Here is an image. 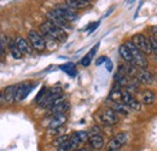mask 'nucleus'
Returning a JSON list of instances; mask_svg holds the SVG:
<instances>
[{"instance_id": "nucleus-1", "label": "nucleus", "mask_w": 157, "mask_h": 151, "mask_svg": "<svg viewBox=\"0 0 157 151\" xmlns=\"http://www.w3.org/2000/svg\"><path fill=\"white\" fill-rule=\"evenodd\" d=\"M40 29L42 32H45L47 35H50L52 39H55L56 41H58V42H65L67 39H68L67 32L63 28H60L58 25H56L55 23H52L50 19H46L40 25Z\"/></svg>"}, {"instance_id": "nucleus-2", "label": "nucleus", "mask_w": 157, "mask_h": 151, "mask_svg": "<svg viewBox=\"0 0 157 151\" xmlns=\"http://www.w3.org/2000/svg\"><path fill=\"white\" fill-rule=\"evenodd\" d=\"M127 45V47L129 48L131 53H132V57H133V64H136L139 69H146L149 67V62L147 59L145 58L146 55H144L137 46L132 42V40H128L124 42Z\"/></svg>"}, {"instance_id": "nucleus-3", "label": "nucleus", "mask_w": 157, "mask_h": 151, "mask_svg": "<svg viewBox=\"0 0 157 151\" xmlns=\"http://www.w3.org/2000/svg\"><path fill=\"white\" fill-rule=\"evenodd\" d=\"M62 95H63L62 87H59V86L52 87V88L47 90V92L45 93V95L42 97V99L40 100L38 104H39L40 108H47V109H48V108L51 106V104H52L56 99H58Z\"/></svg>"}, {"instance_id": "nucleus-4", "label": "nucleus", "mask_w": 157, "mask_h": 151, "mask_svg": "<svg viewBox=\"0 0 157 151\" xmlns=\"http://www.w3.org/2000/svg\"><path fill=\"white\" fill-rule=\"evenodd\" d=\"M53 11L60 16L63 19H65L67 22H69V23H73V22H76L78 18V15L71 9V7H69L67 4H59L57 5L55 9H53Z\"/></svg>"}, {"instance_id": "nucleus-5", "label": "nucleus", "mask_w": 157, "mask_h": 151, "mask_svg": "<svg viewBox=\"0 0 157 151\" xmlns=\"http://www.w3.org/2000/svg\"><path fill=\"white\" fill-rule=\"evenodd\" d=\"M88 138H90V133L86 132V131H78V132L71 134L69 140H68L69 141V150L76 151L81 148L82 144L88 141Z\"/></svg>"}, {"instance_id": "nucleus-6", "label": "nucleus", "mask_w": 157, "mask_h": 151, "mask_svg": "<svg viewBox=\"0 0 157 151\" xmlns=\"http://www.w3.org/2000/svg\"><path fill=\"white\" fill-rule=\"evenodd\" d=\"M118 114L113 109V108H108L104 111L99 114L96 117L98 120V122H100L104 126H114L118 122Z\"/></svg>"}, {"instance_id": "nucleus-7", "label": "nucleus", "mask_w": 157, "mask_h": 151, "mask_svg": "<svg viewBox=\"0 0 157 151\" xmlns=\"http://www.w3.org/2000/svg\"><path fill=\"white\" fill-rule=\"evenodd\" d=\"M132 42L137 46L138 48H139L144 55L149 56V55L152 53V50H151V45H150L149 38H146L144 34H136V35H133Z\"/></svg>"}, {"instance_id": "nucleus-8", "label": "nucleus", "mask_w": 157, "mask_h": 151, "mask_svg": "<svg viewBox=\"0 0 157 151\" xmlns=\"http://www.w3.org/2000/svg\"><path fill=\"white\" fill-rule=\"evenodd\" d=\"M28 40H29L32 47L35 48L36 51H44L46 48V40L36 30L32 29L28 32Z\"/></svg>"}, {"instance_id": "nucleus-9", "label": "nucleus", "mask_w": 157, "mask_h": 151, "mask_svg": "<svg viewBox=\"0 0 157 151\" xmlns=\"http://www.w3.org/2000/svg\"><path fill=\"white\" fill-rule=\"evenodd\" d=\"M121 102L123 104H126L131 110H134V111H140L141 110V103L137 100L133 95L127 91V90H123L122 91V98H121Z\"/></svg>"}, {"instance_id": "nucleus-10", "label": "nucleus", "mask_w": 157, "mask_h": 151, "mask_svg": "<svg viewBox=\"0 0 157 151\" xmlns=\"http://www.w3.org/2000/svg\"><path fill=\"white\" fill-rule=\"evenodd\" d=\"M127 143V134L126 133H118L116 134L113 139L109 140L108 145H106V150L108 151H117L122 145H124Z\"/></svg>"}, {"instance_id": "nucleus-11", "label": "nucleus", "mask_w": 157, "mask_h": 151, "mask_svg": "<svg viewBox=\"0 0 157 151\" xmlns=\"http://www.w3.org/2000/svg\"><path fill=\"white\" fill-rule=\"evenodd\" d=\"M33 88H34V83H32V82H23V83L18 85L16 102H21V100L25 99Z\"/></svg>"}, {"instance_id": "nucleus-12", "label": "nucleus", "mask_w": 157, "mask_h": 151, "mask_svg": "<svg viewBox=\"0 0 157 151\" xmlns=\"http://www.w3.org/2000/svg\"><path fill=\"white\" fill-rule=\"evenodd\" d=\"M67 121H68V116H67L65 114H56V115H52V118H51V121L48 122V128H50V130L60 128L62 126L65 125Z\"/></svg>"}, {"instance_id": "nucleus-13", "label": "nucleus", "mask_w": 157, "mask_h": 151, "mask_svg": "<svg viewBox=\"0 0 157 151\" xmlns=\"http://www.w3.org/2000/svg\"><path fill=\"white\" fill-rule=\"evenodd\" d=\"M47 19H50L52 23H55L56 25H58L63 29H69L70 28V23L67 22L65 19H63L60 16H58L53 10H50L47 12Z\"/></svg>"}, {"instance_id": "nucleus-14", "label": "nucleus", "mask_w": 157, "mask_h": 151, "mask_svg": "<svg viewBox=\"0 0 157 151\" xmlns=\"http://www.w3.org/2000/svg\"><path fill=\"white\" fill-rule=\"evenodd\" d=\"M136 77H137V80L140 83H144V85H151L154 82V80H155L154 74L150 73L146 69H138V73Z\"/></svg>"}, {"instance_id": "nucleus-15", "label": "nucleus", "mask_w": 157, "mask_h": 151, "mask_svg": "<svg viewBox=\"0 0 157 151\" xmlns=\"http://www.w3.org/2000/svg\"><path fill=\"white\" fill-rule=\"evenodd\" d=\"M88 144L91 146V149L93 150H100L104 148V138L103 135L98 133V134H92L88 138Z\"/></svg>"}, {"instance_id": "nucleus-16", "label": "nucleus", "mask_w": 157, "mask_h": 151, "mask_svg": "<svg viewBox=\"0 0 157 151\" xmlns=\"http://www.w3.org/2000/svg\"><path fill=\"white\" fill-rule=\"evenodd\" d=\"M17 88H18V85H11V86L5 87V90L2 91V93H4V97H5L6 103L11 104V103L16 102V97H17Z\"/></svg>"}, {"instance_id": "nucleus-17", "label": "nucleus", "mask_w": 157, "mask_h": 151, "mask_svg": "<svg viewBox=\"0 0 157 151\" xmlns=\"http://www.w3.org/2000/svg\"><path fill=\"white\" fill-rule=\"evenodd\" d=\"M156 98H157L156 93L154 91H151V90H144V91H141L140 92V97H139L140 103H143L145 105L154 104L155 100H156Z\"/></svg>"}, {"instance_id": "nucleus-18", "label": "nucleus", "mask_w": 157, "mask_h": 151, "mask_svg": "<svg viewBox=\"0 0 157 151\" xmlns=\"http://www.w3.org/2000/svg\"><path fill=\"white\" fill-rule=\"evenodd\" d=\"M15 42H16L17 47L20 48V51L23 55H30V53L33 52L32 45H30L25 39L21 38V37H17V38L15 39Z\"/></svg>"}, {"instance_id": "nucleus-19", "label": "nucleus", "mask_w": 157, "mask_h": 151, "mask_svg": "<svg viewBox=\"0 0 157 151\" xmlns=\"http://www.w3.org/2000/svg\"><path fill=\"white\" fill-rule=\"evenodd\" d=\"M70 109V104L65 100L60 102L58 104H56L55 106L48 108V115H56V114H65L68 110Z\"/></svg>"}, {"instance_id": "nucleus-20", "label": "nucleus", "mask_w": 157, "mask_h": 151, "mask_svg": "<svg viewBox=\"0 0 157 151\" xmlns=\"http://www.w3.org/2000/svg\"><path fill=\"white\" fill-rule=\"evenodd\" d=\"M111 108L118 114V115H122V116H128L129 113H131V109L123 104L122 102H113L111 103Z\"/></svg>"}, {"instance_id": "nucleus-21", "label": "nucleus", "mask_w": 157, "mask_h": 151, "mask_svg": "<svg viewBox=\"0 0 157 151\" xmlns=\"http://www.w3.org/2000/svg\"><path fill=\"white\" fill-rule=\"evenodd\" d=\"M65 4L71 7L73 10H78V9H85L87 6L91 5V1H87V0H67Z\"/></svg>"}, {"instance_id": "nucleus-22", "label": "nucleus", "mask_w": 157, "mask_h": 151, "mask_svg": "<svg viewBox=\"0 0 157 151\" xmlns=\"http://www.w3.org/2000/svg\"><path fill=\"white\" fill-rule=\"evenodd\" d=\"M118 53H120L121 58H122L124 62H127V63H133L132 53H131V51H129V48L127 47L126 44H123V45H121V46L118 47Z\"/></svg>"}, {"instance_id": "nucleus-23", "label": "nucleus", "mask_w": 157, "mask_h": 151, "mask_svg": "<svg viewBox=\"0 0 157 151\" xmlns=\"http://www.w3.org/2000/svg\"><path fill=\"white\" fill-rule=\"evenodd\" d=\"M122 86L118 85L117 82H115V86L113 87L110 95H109V100L111 102H121V98H122Z\"/></svg>"}, {"instance_id": "nucleus-24", "label": "nucleus", "mask_w": 157, "mask_h": 151, "mask_svg": "<svg viewBox=\"0 0 157 151\" xmlns=\"http://www.w3.org/2000/svg\"><path fill=\"white\" fill-rule=\"evenodd\" d=\"M9 50H10L11 55H12V57H13L15 59H21L22 56H23V53L21 52L20 48L17 47L15 40H10V42H9Z\"/></svg>"}, {"instance_id": "nucleus-25", "label": "nucleus", "mask_w": 157, "mask_h": 151, "mask_svg": "<svg viewBox=\"0 0 157 151\" xmlns=\"http://www.w3.org/2000/svg\"><path fill=\"white\" fill-rule=\"evenodd\" d=\"M60 69H62L63 72H65L68 75L73 76V77L76 75V68H75V65H74L73 63L63 64V65H60Z\"/></svg>"}, {"instance_id": "nucleus-26", "label": "nucleus", "mask_w": 157, "mask_h": 151, "mask_svg": "<svg viewBox=\"0 0 157 151\" xmlns=\"http://www.w3.org/2000/svg\"><path fill=\"white\" fill-rule=\"evenodd\" d=\"M149 41H150V45H151V50H152V53L157 57V38L151 35L149 38Z\"/></svg>"}, {"instance_id": "nucleus-27", "label": "nucleus", "mask_w": 157, "mask_h": 151, "mask_svg": "<svg viewBox=\"0 0 157 151\" xmlns=\"http://www.w3.org/2000/svg\"><path fill=\"white\" fill-rule=\"evenodd\" d=\"M92 57H93V56H92V55H91V53L88 52V53H87L86 56H85L83 58H82V59H81V62H80V63H81V65H83V67H88V65L91 64Z\"/></svg>"}, {"instance_id": "nucleus-28", "label": "nucleus", "mask_w": 157, "mask_h": 151, "mask_svg": "<svg viewBox=\"0 0 157 151\" xmlns=\"http://www.w3.org/2000/svg\"><path fill=\"white\" fill-rule=\"evenodd\" d=\"M69 135H60V137H58L56 140H55V145L56 146H58V145H60L62 143H64V141H67V140H69Z\"/></svg>"}, {"instance_id": "nucleus-29", "label": "nucleus", "mask_w": 157, "mask_h": 151, "mask_svg": "<svg viewBox=\"0 0 157 151\" xmlns=\"http://www.w3.org/2000/svg\"><path fill=\"white\" fill-rule=\"evenodd\" d=\"M46 92H47V88H46V87H42V88L40 90L39 93L36 95V97H35V102H36V103H39L40 100L42 99V97L45 95V93H46Z\"/></svg>"}, {"instance_id": "nucleus-30", "label": "nucleus", "mask_w": 157, "mask_h": 151, "mask_svg": "<svg viewBox=\"0 0 157 151\" xmlns=\"http://www.w3.org/2000/svg\"><path fill=\"white\" fill-rule=\"evenodd\" d=\"M57 151H70L69 150V141L67 140V141L62 143L60 145H58L57 146Z\"/></svg>"}, {"instance_id": "nucleus-31", "label": "nucleus", "mask_w": 157, "mask_h": 151, "mask_svg": "<svg viewBox=\"0 0 157 151\" xmlns=\"http://www.w3.org/2000/svg\"><path fill=\"white\" fill-rule=\"evenodd\" d=\"M9 42H10V41L6 39L5 35H2V34L0 35V48H2V47L6 48V46L9 45Z\"/></svg>"}, {"instance_id": "nucleus-32", "label": "nucleus", "mask_w": 157, "mask_h": 151, "mask_svg": "<svg viewBox=\"0 0 157 151\" xmlns=\"http://www.w3.org/2000/svg\"><path fill=\"white\" fill-rule=\"evenodd\" d=\"M100 24V21H98V22H96V23H93V24H91L90 27H88V33H93L97 28H98V25Z\"/></svg>"}, {"instance_id": "nucleus-33", "label": "nucleus", "mask_w": 157, "mask_h": 151, "mask_svg": "<svg viewBox=\"0 0 157 151\" xmlns=\"http://www.w3.org/2000/svg\"><path fill=\"white\" fill-rule=\"evenodd\" d=\"M106 59H108V57H105V56L99 57L98 59L96 60V65H101L103 63H105V62H106Z\"/></svg>"}, {"instance_id": "nucleus-34", "label": "nucleus", "mask_w": 157, "mask_h": 151, "mask_svg": "<svg viewBox=\"0 0 157 151\" xmlns=\"http://www.w3.org/2000/svg\"><path fill=\"white\" fill-rule=\"evenodd\" d=\"M105 67H106V70H108V72H113V62H111L110 59H106Z\"/></svg>"}, {"instance_id": "nucleus-35", "label": "nucleus", "mask_w": 157, "mask_h": 151, "mask_svg": "<svg viewBox=\"0 0 157 151\" xmlns=\"http://www.w3.org/2000/svg\"><path fill=\"white\" fill-rule=\"evenodd\" d=\"M4 102H6V100H5V97H4V93L0 92V105H2Z\"/></svg>"}, {"instance_id": "nucleus-36", "label": "nucleus", "mask_w": 157, "mask_h": 151, "mask_svg": "<svg viewBox=\"0 0 157 151\" xmlns=\"http://www.w3.org/2000/svg\"><path fill=\"white\" fill-rule=\"evenodd\" d=\"M76 151H92L91 149H86V148H80V149H78Z\"/></svg>"}, {"instance_id": "nucleus-37", "label": "nucleus", "mask_w": 157, "mask_h": 151, "mask_svg": "<svg viewBox=\"0 0 157 151\" xmlns=\"http://www.w3.org/2000/svg\"><path fill=\"white\" fill-rule=\"evenodd\" d=\"M154 76H155V80H156V81H157V72H156V73H155V74H154Z\"/></svg>"}, {"instance_id": "nucleus-38", "label": "nucleus", "mask_w": 157, "mask_h": 151, "mask_svg": "<svg viewBox=\"0 0 157 151\" xmlns=\"http://www.w3.org/2000/svg\"><path fill=\"white\" fill-rule=\"evenodd\" d=\"M87 1H92V0H87Z\"/></svg>"}, {"instance_id": "nucleus-39", "label": "nucleus", "mask_w": 157, "mask_h": 151, "mask_svg": "<svg viewBox=\"0 0 157 151\" xmlns=\"http://www.w3.org/2000/svg\"><path fill=\"white\" fill-rule=\"evenodd\" d=\"M0 50H1V48H0Z\"/></svg>"}]
</instances>
